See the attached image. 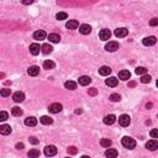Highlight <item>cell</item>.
<instances>
[{
	"label": "cell",
	"instance_id": "24",
	"mask_svg": "<svg viewBox=\"0 0 158 158\" xmlns=\"http://www.w3.org/2000/svg\"><path fill=\"white\" fill-rule=\"evenodd\" d=\"M0 133H1V135H9V133H11L10 125H5V123H3V125L0 126Z\"/></svg>",
	"mask_w": 158,
	"mask_h": 158
},
{
	"label": "cell",
	"instance_id": "38",
	"mask_svg": "<svg viewBox=\"0 0 158 158\" xmlns=\"http://www.w3.org/2000/svg\"><path fill=\"white\" fill-rule=\"evenodd\" d=\"M120 99H121V96H120L119 94H111V95H110V100L111 101H120Z\"/></svg>",
	"mask_w": 158,
	"mask_h": 158
},
{
	"label": "cell",
	"instance_id": "48",
	"mask_svg": "<svg viewBox=\"0 0 158 158\" xmlns=\"http://www.w3.org/2000/svg\"><path fill=\"white\" fill-rule=\"evenodd\" d=\"M156 85L158 86V79H157V82H156Z\"/></svg>",
	"mask_w": 158,
	"mask_h": 158
},
{
	"label": "cell",
	"instance_id": "5",
	"mask_svg": "<svg viewBox=\"0 0 158 158\" xmlns=\"http://www.w3.org/2000/svg\"><path fill=\"white\" fill-rule=\"evenodd\" d=\"M56 153H57L56 146L50 145V146H46V147H44V155H46L47 157H52V156H54Z\"/></svg>",
	"mask_w": 158,
	"mask_h": 158
},
{
	"label": "cell",
	"instance_id": "4",
	"mask_svg": "<svg viewBox=\"0 0 158 158\" xmlns=\"http://www.w3.org/2000/svg\"><path fill=\"white\" fill-rule=\"evenodd\" d=\"M119 123H120V125H121L122 127L129 126L130 123H131V119H130V116H129V115H126V114L121 115V116L119 118Z\"/></svg>",
	"mask_w": 158,
	"mask_h": 158
},
{
	"label": "cell",
	"instance_id": "13",
	"mask_svg": "<svg viewBox=\"0 0 158 158\" xmlns=\"http://www.w3.org/2000/svg\"><path fill=\"white\" fill-rule=\"evenodd\" d=\"M33 39L37 40V41L44 40V39H46V32H44L43 30H39V31L33 32Z\"/></svg>",
	"mask_w": 158,
	"mask_h": 158
},
{
	"label": "cell",
	"instance_id": "28",
	"mask_svg": "<svg viewBox=\"0 0 158 158\" xmlns=\"http://www.w3.org/2000/svg\"><path fill=\"white\" fill-rule=\"evenodd\" d=\"M54 62L53 61H50V59H48V61H44L43 62V68L44 69H53L54 68Z\"/></svg>",
	"mask_w": 158,
	"mask_h": 158
},
{
	"label": "cell",
	"instance_id": "10",
	"mask_svg": "<svg viewBox=\"0 0 158 158\" xmlns=\"http://www.w3.org/2000/svg\"><path fill=\"white\" fill-rule=\"evenodd\" d=\"M146 148L149 149V151H156V149H158V141L149 140L147 143H146Z\"/></svg>",
	"mask_w": 158,
	"mask_h": 158
},
{
	"label": "cell",
	"instance_id": "2",
	"mask_svg": "<svg viewBox=\"0 0 158 158\" xmlns=\"http://www.w3.org/2000/svg\"><path fill=\"white\" fill-rule=\"evenodd\" d=\"M62 109H63V106H62V104H59V103H53L48 106V110H50L51 114H58V112L62 111Z\"/></svg>",
	"mask_w": 158,
	"mask_h": 158
},
{
	"label": "cell",
	"instance_id": "22",
	"mask_svg": "<svg viewBox=\"0 0 158 158\" xmlns=\"http://www.w3.org/2000/svg\"><path fill=\"white\" fill-rule=\"evenodd\" d=\"M48 40H50V42H52V43H58L59 41H61V36H59L58 33H50V35H48Z\"/></svg>",
	"mask_w": 158,
	"mask_h": 158
},
{
	"label": "cell",
	"instance_id": "14",
	"mask_svg": "<svg viewBox=\"0 0 158 158\" xmlns=\"http://www.w3.org/2000/svg\"><path fill=\"white\" fill-rule=\"evenodd\" d=\"M27 73H29V76H31V77L39 76V73H40V67H37V66H31V67H30V68L27 69Z\"/></svg>",
	"mask_w": 158,
	"mask_h": 158
},
{
	"label": "cell",
	"instance_id": "32",
	"mask_svg": "<svg viewBox=\"0 0 158 158\" xmlns=\"http://www.w3.org/2000/svg\"><path fill=\"white\" fill-rule=\"evenodd\" d=\"M135 72H136V74L143 76V74H146V72H147V69H146L145 67H137V68L135 69Z\"/></svg>",
	"mask_w": 158,
	"mask_h": 158
},
{
	"label": "cell",
	"instance_id": "33",
	"mask_svg": "<svg viewBox=\"0 0 158 158\" xmlns=\"http://www.w3.org/2000/svg\"><path fill=\"white\" fill-rule=\"evenodd\" d=\"M68 17V15H67V13H58L57 15H56V19L59 21H62V20H66V19Z\"/></svg>",
	"mask_w": 158,
	"mask_h": 158
},
{
	"label": "cell",
	"instance_id": "46",
	"mask_svg": "<svg viewBox=\"0 0 158 158\" xmlns=\"http://www.w3.org/2000/svg\"><path fill=\"white\" fill-rule=\"evenodd\" d=\"M135 85H136V83H135V82H131V83H129V86H135Z\"/></svg>",
	"mask_w": 158,
	"mask_h": 158
},
{
	"label": "cell",
	"instance_id": "17",
	"mask_svg": "<svg viewBox=\"0 0 158 158\" xmlns=\"http://www.w3.org/2000/svg\"><path fill=\"white\" fill-rule=\"evenodd\" d=\"M110 73H111V68H110V67H108V66H103V67H100V68H99V74H100V76H103V77H106Z\"/></svg>",
	"mask_w": 158,
	"mask_h": 158
},
{
	"label": "cell",
	"instance_id": "6",
	"mask_svg": "<svg viewBox=\"0 0 158 158\" xmlns=\"http://www.w3.org/2000/svg\"><path fill=\"white\" fill-rule=\"evenodd\" d=\"M114 33H115L116 37H119V39H122V37H126L127 36V33H129V30L125 29V27H119V29L115 30Z\"/></svg>",
	"mask_w": 158,
	"mask_h": 158
},
{
	"label": "cell",
	"instance_id": "15",
	"mask_svg": "<svg viewBox=\"0 0 158 158\" xmlns=\"http://www.w3.org/2000/svg\"><path fill=\"white\" fill-rule=\"evenodd\" d=\"M90 82H92V78L88 77V76H82L80 78L78 79V83H79L80 85H83V86L89 85V84H90Z\"/></svg>",
	"mask_w": 158,
	"mask_h": 158
},
{
	"label": "cell",
	"instance_id": "30",
	"mask_svg": "<svg viewBox=\"0 0 158 158\" xmlns=\"http://www.w3.org/2000/svg\"><path fill=\"white\" fill-rule=\"evenodd\" d=\"M27 156L30 158H36V157H40V151L39 149H30L29 153H27Z\"/></svg>",
	"mask_w": 158,
	"mask_h": 158
},
{
	"label": "cell",
	"instance_id": "25",
	"mask_svg": "<svg viewBox=\"0 0 158 158\" xmlns=\"http://www.w3.org/2000/svg\"><path fill=\"white\" fill-rule=\"evenodd\" d=\"M41 50H42V52L44 54H48V53H51V52L53 51V47H52L50 43H43L42 46H41Z\"/></svg>",
	"mask_w": 158,
	"mask_h": 158
},
{
	"label": "cell",
	"instance_id": "7",
	"mask_svg": "<svg viewBox=\"0 0 158 158\" xmlns=\"http://www.w3.org/2000/svg\"><path fill=\"white\" fill-rule=\"evenodd\" d=\"M156 42H157V39L155 36H148L142 40V43H143L145 46H153V44H156Z\"/></svg>",
	"mask_w": 158,
	"mask_h": 158
},
{
	"label": "cell",
	"instance_id": "23",
	"mask_svg": "<svg viewBox=\"0 0 158 158\" xmlns=\"http://www.w3.org/2000/svg\"><path fill=\"white\" fill-rule=\"evenodd\" d=\"M118 155H119V152L115 148H108L106 152H105V156L109 158H115V157H118Z\"/></svg>",
	"mask_w": 158,
	"mask_h": 158
},
{
	"label": "cell",
	"instance_id": "16",
	"mask_svg": "<svg viewBox=\"0 0 158 158\" xmlns=\"http://www.w3.org/2000/svg\"><path fill=\"white\" fill-rule=\"evenodd\" d=\"M118 83H119V80L115 77H110L105 80V84H106L108 86H110V88H115V86L118 85Z\"/></svg>",
	"mask_w": 158,
	"mask_h": 158
},
{
	"label": "cell",
	"instance_id": "1",
	"mask_svg": "<svg viewBox=\"0 0 158 158\" xmlns=\"http://www.w3.org/2000/svg\"><path fill=\"white\" fill-rule=\"evenodd\" d=\"M121 143H122L123 147H125V148H129V149H133L135 147H136V141H135L132 137H129V136L122 137Z\"/></svg>",
	"mask_w": 158,
	"mask_h": 158
},
{
	"label": "cell",
	"instance_id": "21",
	"mask_svg": "<svg viewBox=\"0 0 158 158\" xmlns=\"http://www.w3.org/2000/svg\"><path fill=\"white\" fill-rule=\"evenodd\" d=\"M25 125L26 126H30V127H33L37 125V119L33 118V116H31V118H27L25 119Z\"/></svg>",
	"mask_w": 158,
	"mask_h": 158
},
{
	"label": "cell",
	"instance_id": "39",
	"mask_svg": "<svg viewBox=\"0 0 158 158\" xmlns=\"http://www.w3.org/2000/svg\"><path fill=\"white\" fill-rule=\"evenodd\" d=\"M7 112L6 111H1L0 112V121H5V120H7Z\"/></svg>",
	"mask_w": 158,
	"mask_h": 158
},
{
	"label": "cell",
	"instance_id": "31",
	"mask_svg": "<svg viewBox=\"0 0 158 158\" xmlns=\"http://www.w3.org/2000/svg\"><path fill=\"white\" fill-rule=\"evenodd\" d=\"M11 114H13L14 116H21L22 115V110L20 108H17V106H15L11 109Z\"/></svg>",
	"mask_w": 158,
	"mask_h": 158
},
{
	"label": "cell",
	"instance_id": "8",
	"mask_svg": "<svg viewBox=\"0 0 158 158\" xmlns=\"http://www.w3.org/2000/svg\"><path fill=\"white\" fill-rule=\"evenodd\" d=\"M79 32H80L82 35H89V33L92 32V26L88 24H83L79 26Z\"/></svg>",
	"mask_w": 158,
	"mask_h": 158
},
{
	"label": "cell",
	"instance_id": "34",
	"mask_svg": "<svg viewBox=\"0 0 158 158\" xmlns=\"http://www.w3.org/2000/svg\"><path fill=\"white\" fill-rule=\"evenodd\" d=\"M10 93H11V89L10 88H4V89H1V92H0V95L5 98V96H9Z\"/></svg>",
	"mask_w": 158,
	"mask_h": 158
},
{
	"label": "cell",
	"instance_id": "12",
	"mask_svg": "<svg viewBox=\"0 0 158 158\" xmlns=\"http://www.w3.org/2000/svg\"><path fill=\"white\" fill-rule=\"evenodd\" d=\"M13 99H14L15 103H21V101L25 100V94L22 92H16V93H14Z\"/></svg>",
	"mask_w": 158,
	"mask_h": 158
},
{
	"label": "cell",
	"instance_id": "47",
	"mask_svg": "<svg viewBox=\"0 0 158 158\" xmlns=\"http://www.w3.org/2000/svg\"><path fill=\"white\" fill-rule=\"evenodd\" d=\"M146 108H147V109H149V108H152V103H148L147 105H146Z\"/></svg>",
	"mask_w": 158,
	"mask_h": 158
},
{
	"label": "cell",
	"instance_id": "9",
	"mask_svg": "<svg viewBox=\"0 0 158 158\" xmlns=\"http://www.w3.org/2000/svg\"><path fill=\"white\" fill-rule=\"evenodd\" d=\"M99 37H100V40H103V41H108V40L111 37L110 30H108V29L101 30V31L99 32Z\"/></svg>",
	"mask_w": 158,
	"mask_h": 158
},
{
	"label": "cell",
	"instance_id": "11",
	"mask_svg": "<svg viewBox=\"0 0 158 158\" xmlns=\"http://www.w3.org/2000/svg\"><path fill=\"white\" fill-rule=\"evenodd\" d=\"M30 53H31L32 56H37L40 53V50H41V47H40V44L39 43H32V44H30Z\"/></svg>",
	"mask_w": 158,
	"mask_h": 158
},
{
	"label": "cell",
	"instance_id": "43",
	"mask_svg": "<svg viewBox=\"0 0 158 158\" xmlns=\"http://www.w3.org/2000/svg\"><path fill=\"white\" fill-rule=\"evenodd\" d=\"M35 0H21V3L24 4V5H30V4H32Z\"/></svg>",
	"mask_w": 158,
	"mask_h": 158
},
{
	"label": "cell",
	"instance_id": "26",
	"mask_svg": "<svg viewBox=\"0 0 158 158\" xmlns=\"http://www.w3.org/2000/svg\"><path fill=\"white\" fill-rule=\"evenodd\" d=\"M64 86H66V89H68V90H74V89H77V83L73 80H68L64 83Z\"/></svg>",
	"mask_w": 158,
	"mask_h": 158
},
{
	"label": "cell",
	"instance_id": "35",
	"mask_svg": "<svg viewBox=\"0 0 158 158\" xmlns=\"http://www.w3.org/2000/svg\"><path fill=\"white\" fill-rule=\"evenodd\" d=\"M151 76H147V74H143V76L141 77V83H143V84H147V83L151 82Z\"/></svg>",
	"mask_w": 158,
	"mask_h": 158
},
{
	"label": "cell",
	"instance_id": "29",
	"mask_svg": "<svg viewBox=\"0 0 158 158\" xmlns=\"http://www.w3.org/2000/svg\"><path fill=\"white\" fill-rule=\"evenodd\" d=\"M111 140H109V138H101V141H100V145L103 146V147H105V148H109L111 146Z\"/></svg>",
	"mask_w": 158,
	"mask_h": 158
},
{
	"label": "cell",
	"instance_id": "3",
	"mask_svg": "<svg viewBox=\"0 0 158 158\" xmlns=\"http://www.w3.org/2000/svg\"><path fill=\"white\" fill-rule=\"evenodd\" d=\"M105 50L108 52H115L119 50V43L115 42V41H109V42L105 44Z\"/></svg>",
	"mask_w": 158,
	"mask_h": 158
},
{
	"label": "cell",
	"instance_id": "41",
	"mask_svg": "<svg viewBox=\"0 0 158 158\" xmlns=\"http://www.w3.org/2000/svg\"><path fill=\"white\" fill-rule=\"evenodd\" d=\"M29 141H30V143H32V145H37V143H39V140H37L36 137H30Z\"/></svg>",
	"mask_w": 158,
	"mask_h": 158
},
{
	"label": "cell",
	"instance_id": "44",
	"mask_svg": "<svg viewBox=\"0 0 158 158\" xmlns=\"http://www.w3.org/2000/svg\"><path fill=\"white\" fill-rule=\"evenodd\" d=\"M24 147H25V146H24V143H22V142H20V143L16 145V148L17 149H24Z\"/></svg>",
	"mask_w": 158,
	"mask_h": 158
},
{
	"label": "cell",
	"instance_id": "20",
	"mask_svg": "<svg viewBox=\"0 0 158 158\" xmlns=\"http://www.w3.org/2000/svg\"><path fill=\"white\" fill-rule=\"evenodd\" d=\"M131 77V73L129 72V70L123 69V70H120L119 72V78L121 79V80H127V79H130Z\"/></svg>",
	"mask_w": 158,
	"mask_h": 158
},
{
	"label": "cell",
	"instance_id": "18",
	"mask_svg": "<svg viewBox=\"0 0 158 158\" xmlns=\"http://www.w3.org/2000/svg\"><path fill=\"white\" fill-rule=\"evenodd\" d=\"M66 27L68 29V30H76V29L79 27V22L77 20H69L66 24Z\"/></svg>",
	"mask_w": 158,
	"mask_h": 158
},
{
	"label": "cell",
	"instance_id": "19",
	"mask_svg": "<svg viewBox=\"0 0 158 158\" xmlns=\"http://www.w3.org/2000/svg\"><path fill=\"white\" fill-rule=\"evenodd\" d=\"M115 121H116V118H115V115H112V114L106 115L104 118V123H105V125H112Z\"/></svg>",
	"mask_w": 158,
	"mask_h": 158
},
{
	"label": "cell",
	"instance_id": "42",
	"mask_svg": "<svg viewBox=\"0 0 158 158\" xmlns=\"http://www.w3.org/2000/svg\"><path fill=\"white\" fill-rule=\"evenodd\" d=\"M88 93H89V95H93V96H94V95H96L98 90H96L95 88H92V89H89V92H88Z\"/></svg>",
	"mask_w": 158,
	"mask_h": 158
},
{
	"label": "cell",
	"instance_id": "27",
	"mask_svg": "<svg viewBox=\"0 0 158 158\" xmlns=\"http://www.w3.org/2000/svg\"><path fill=\"white\" fill-rule=\"evenodd\" d=\"M41 123H43V125H51V123H53V119H51L50 116H42V118L40 119Z\"/></svg>",
	"mask_w": 158,
	"mask_h": 158
},
{
	"label": "cell",
	"instance_id": "40",
	"mask_svg": "<svg viewBox=\"0 0 158 158\" xmlns=\"http://www.w3.org/2000/svg\"><path fill=\"white\" fill-rule=\"evenodd\" d=\"M149 26H152V27H155V26H158V19L157 17H153L149 20Z\"/></svg>",
	"mask_w": 158,
	"mask_h": 158
},
{
	"label": "cell",
	"instance_id": "45",
	"mask_svg": "<svg viewBox=\"0 0 158 158\" xmlns=\"http://www.w3.org/2000/svg\"><path fill=\"white\" fill-rule=\"evenodd\" d=\"M82 112H83L82 109H77V110H76V114H82Z\"/></svg>",
	"mask_w": 158,
	"mask_h": 158
},
{
	"label": "cell",
	"instance_id": "37",
	"mask_svg": "<svg viewBox=\"0 0 158 158\" xmlns=\"http://www.w3.org/2000/svg\"><path fill=\"white\" fill-rule=\"evenodd\" d=\"M67 151H68L69 155H77V153H78V149L74 147V146H70V147H68V149H67Z\"/></svg>",
	"mask_w": 158,
	"mask_h": 158
},
{
	"label": "cell",
	"instance_id": "36",
	"mask_svg": "<svg viewBox=\"0 0 158 158\" xmlns=\"http://www.w3.org/2000/svg\"><path fill=\"white\" fill-rule=\"evenodd\" d=\"M149 136L152 138H158V129H152L149 131Z\"/></svg>",
	"mask_w": 158,
	"mask_h": 158
}]
</instances>
